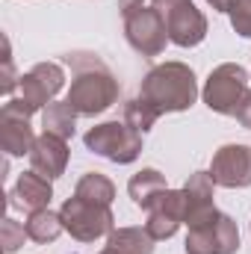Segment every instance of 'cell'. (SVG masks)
<instances>
[{"label": "cell", "instance_id": "22", "mask_svg": "<svg viewBox=\"0 0 251 254\" xmlns=\"http://www.w3.org/2000/svg\"><path fill=\"white\" fill-rule=\"evenodd\" d=\"M225 15L231 18V27L237 36L251 39V0H228Z\"/></svg>", "mask_w": 251, "mask_h": 254}, {"label": "cell", "instance_id": "7", "mask_svg": "<svg viewBox=\"0 0 251 254\" xmlns=\"http://www.w3.org/2000/svg\"><path fill=\"white\" fill-rule=\"evenodd\" d=\"M249 80H251L249 71L240 63H222L210 71V77H207V83L201 89V98H204V104L213 113L234 116L237 107H240V101L249 92Z\"/></svg>", "mask_w": 251, "mask_h": 254}, {"label": "cell", "instance_id": "4", "mask_svg": "<svg viewBox=\"0 0 251 254\" xmlns=\"http://www.w3.org/2000/svg\"><path fill=\"white\" fill-rule=\"evenodd\" d=\"M65 231L77 240V243H95L101 237H110L116 231V216L107 204H95L86 201L80 195L65 198V204L60 207Z\"/></svg>", "mask_w": 251, "mask_h": 254}, {"label": "cell", "instance_id": "3", "mask_svg": "<svg viewBox=\"0 0 251 254\" xmlns=\"http://www.w3.org/2000/svg\"><path fill=\"white\" fill-rule=\"evenodd\" d=\"M127 45L142 57H160L169 45V27L157 6L148 0H119Z\"/></svg>", "mask_w": 251, "mask_h": 254}, {"label": "cell", "instance_id": "15", "mask_svg": "<svg viewBox=\"0 0 251 254\" xmlns=\"http://www.w3.org/2000/svg\"><path fill=\"white\" fill-rule=\"evenodd\" d=\"M9 204L15 207V210H27V213H36V210H45V207H51V198H54V187H51V181L45 178V175H39V172H24L18 181H15V187L9 192Z\"/></svg>", "mask_w": 251, "mask_h": 254}, {"label": "cell", "instance_id": "27", "mask_svg": "<svg viewBox=\"0 0 251 254\" xmlns=\"http://www.w3.org/2000/svg\"><path fill=\"white\" fill-rule=\"evenodd\" d=\"M101 254H119V252H116V249H110V246H107V249H104V252H101Z\"/></svg>", "mask_w": 251, "mask_h": 254}, {"label": "cell", "instance_id": "18", "mask_svg": "<svg viewBox=\"0 0 251 254\" xmlns=\"http://www.w3.org/2000/svg\"><path fill=\"white\" fill-rule=\"evenodd\" d=\"M154 237L145 228H116L107 237V246L119 254H154Z\"/></svg>", "mask_w": 251, "mask_h": 254}, {"label": "cell", "instance_id": "9", "mask_svg": "<svg viewBox=\"0 0 251 254\" xmlns=\"http://www.w3.org/2000/svg\"><path fill=\"white\" fill-rule=\"evenodd\" d=\"M210 178L216 187H225V190L251 187V148L240 142L222 145L210 160Z\"/></svg>", "mask_w": 251, "mask_h": 254}, {"label": "cell", "instance_id": "12", "mask_svg": "<svg viewBox=\"0 0 251 254\" xmlns=\"http://www.w3.org/2000/svg\"><path fill=\"white\" fill-rule=\"evenodd\" d=\"M166 27H169V42L178 48H195L207 39V18L192 0H184L172 12H166Z\"/></svg>", "mask_w": 251, "mask_h": 254}, {"label": "cell", "instance_id": "25", "mask_svg": "<svg viewBox=\"0 0 251 254\" xmlns=\"http://www.w3.org/2000/svg\"><path fill=\"white\" fill-rule=\"evenodd\" d=\"M234 119H237L240 125L246 127V130H251V92H246V98L240 101V107H237Z\"/></svg>", "mask_w": 251, "mask_h": 254}, {"label": "cell", "instance_id": "20", "mask_svg": "<svg viewBox=\"0 0 251 254\" xmlns=\"http://www.w3.org/2000/svg\"><path fill=\"white\" fill-rule=\"evenodd\" d=\"M74 195H80V198H86V201H95V204H113V198H116V184L107 178V175H101V172H86L80 181H77V187H74Z\"/></svg>", "mask_w": 251, "mask_h": 254}, {"label": "cell", "instance_id": "17", "mask_svg": "<svg viewBox=\"0 0 251 254\" xmlns=\"http://www.w3.org/2000/svg\"><path fill=\"white\" fill-rule=\"evenodd\" d=\"M24 228H27V237H30L33 243H42V246H45V243H57V240H60V234L65 231L63 216H60V213H54L51 207L30 213V219L24 222Z\"/></svg>", "mask_w": 251, "mask_h": 254}, {"label": "cell", "instance_id": "24", "mask_svg": "<svg viewBox=\"0 0 251 254\" xmlns=\"http://www.w3.org/2000/svg\"><path fill=\"white\" fill-rule=\"evenodd\" d=\"M18 83H21V77H15V65H12L9 39H3V74H0V89H3V95H12Z\"/></svg>", "mask_w": 251, "mask_h": 254}, {"label": "cell", "instance_id": "23", "mask_svg": "<svg viewBox=\"0 0 251 254\" xmlns=\"http://www.w3.org/2000/svg\"><path fill=\"white\" fill-rule=\"evenodd\" d=\"M24 240H30L27 237V228L21 222H15V219L6 216L3 225H0V249H3V254H15L24 246Z\"/></svg>", "mask_w": 251, "mask_h": 254}, {"label": "cell", "instance_id": "19", "mask_svg": "<svg viewBox=\"0 0 251 254\" xmlns=\"http://www.w3.org/2000/svg\"><path fill=\"white\" fill-rule=\"evenodd\" d=\"M42 130L45 133H57L63 139H71L77 130V113L68 101H54L42 110Z\"/></svg>", "mask_w": 251, "mask_h": 254}, {"label": "cell", "instance_id": "5", "mask_svg": "<svg viewBox=\"0 0 251 254\" xmlns=\"http://www.w3.org/2000/svg\"><path fill=\"white\" fill-rule=\"evenodd\" d=\"M83 145L110 163L127 166L142 154V133H136L127 122H104L86 130Z\"/></svg>", "mask_w": 251, "mask_h": 254}, {"label": "cell", "instance_id": "2", "mask_svg": "<svg viewBox=\"0 0 251 254\" xmlns=\"http://www.w3.org/2000/svg\"><path fill=\"white\" fill-rule=\"evenodd\" d=\"M139 98L160 116L166 113H187L198 98V80L195 71L187 63H163L154 65L142 86H139Z\"/></svg>", "mask_w": 251, "mask_h": 254}, {"label": "cell", "instance_id": "8", "mask_svg": "<svg viewBox=\"0 0 251 254\" xmlns=\"http://www.w3.org/2000/svg\"><path fill=\"white\" fill-rule=\"evenodd\" d=\"M187 254H237L240 252V228L228 213H213L201 225L189 228Z\"/></svg>", "mask_w": 251, "mask_h": 254}, {"label": "cell", "instance_id": "16", "mask_svg": "<svg viewBox=\"0 0 251 254\" xmlns=\"http://www.w3.org/2000/svg\"><path fill=\"white\" fill-rule=\"evenodd\" d=\"M163 190H169V184H166V178H163L157 169H142V172H136V175L130 178V184H127L130 201H133L136 207H142V210H145Z\"/></svg>", "mask_w": 251, "mask_h": 254}, {"label": "cell", "instance_id": "10", "mask_svg": "<svg viewBox=\"0 0 251 254\" xmlns=\"http://www.w3.org/2000/svg\"><path fill=\"white\" fill-rule=\"evenodd\" d=\"M148 222L145 231L154 240H172L178 234V228L184 225V195L181 190H163L148 207Z\"/></svg>", "mask_w": 251, "mask_h": 254}, {"label": "cell", "instance_id": "11", "mask_svg": "<svg viewBox=\"0 0 251 254\" xmlns=\"http://www.w3.org/2000/svg\"><path fill=\"white\" fill-rule=\"evenodd\" d=\"M36 139L39 136L30 127V116H24L9 98L0 110V148H3V154L6 157H24L33 151Z\"/></svg>", "mask_w": 251, "mask_h": 254}, {"label": "cell", "instance_id": "6", "mask_svg": "<svg viewBox=\"0 0 251 254\" xmlns=\"http://www.w3.org/2000/svg\"><path fill=\"white\" fill-rule=\"evenodd\" d=\"M65 86V71L60 63H36L27 74H21L18 83V98H12V104L24 113V116H36L42 113L48 104H54V98L63 92Z\"/></svg>", "mask_w": 251, "mask_h": 254}, {"label": "cell", "instance_id": "1", "mask_svg": "<svg viewBox=\"0 0 251 254\" xmlns=\"http://www.w3.org/2000/svg\"><path fill=\"white\" fill-rule=\"evenodd\" d=\"M63 63L71 68V89L65 101L77 116H101L119 101V80L98 54L71 51L63 57Z\"/></svg>", "mask_w": 251, "mask_h": 254}, {"label": "cell", "instance_id": "26", "mask_svg": "<svg viewBox=\"0 0 251 254\" xmlns=\"http://www.w3.org/2000/svg\"><path fill=\"white\" fill-rule=\"evenodd\" d=\"M178 3H184V0H151V6H157V9L163 12V18H166V12H172Z\"/></svg>", "mask_w": 251, "mask_h": 254}, {"label": "cell", "instance_id": "21", "mask_svg": "<svg viewBox=\"0 0 251 254\" xmlns=\"http://www.w3.org/2000/svg\"><path fill=\"white\" fill-rule=\"evenodd\" d=\"M157 119H160V113H154V110H151L139 95H136L133 101H127V104H125V122L133 127L136 133H142V136L157 125Z\"/></svg>", "mask_w": 251, "mask_h": 254}, {"label": "cell", "instance_id": "14", "mask_svg": "<svg viewBox=\"0 0 251 254\" xmlns=\"http://www.w3.org/2000/svg\"><path fill=\"white\" fill-rule=\"evenodd\" d=\"M68 157H71V151H68V139L57 136V133H45V130H42V136L36 139V145H33V151H30V166H33V172L45 175L48 181H57V178H63L65 175Z\"/></svg>", "mask_w": 251, "mask_h": 254}, {"label": "cell", "instance_id": "13", "mask_svg": "<svg viewBox=\"0 0 251 254\" xmlns=\"http://www.w3.org/2000/svg\"><path fill=\"white\" fill-rule=\"evenodd\" d=\"M213 178L210 172H192L184 184V225L187 228H195L201 225L204 219H210L216 213V201H213Z\"/></svg>", "mask_w": 251, "mask_h": 254}]
</instances>
